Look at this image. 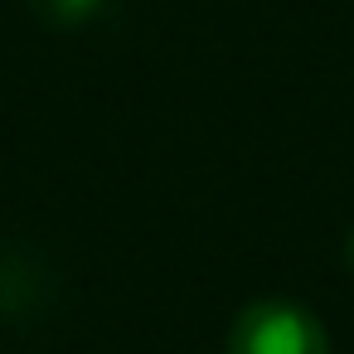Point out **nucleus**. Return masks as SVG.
<instances>
[{"label":"nucleus","mask_w":354,"mask_h":354,"mask_svg":"<svg viewBox=\"0 0 354 354\" xmlns=\"http://www.w3.org/2000/svg\"><path fill=\"white\" fill-rule=\"evenodd\" d=\"M35 6H39V15H49L54 25H78V20H88V15H97L102 0H35Z\"/></svg>","instance_id":"f03ea898"},{"label":"nucleus","mask_w":354,"mask_h":354,"mask_svg":"<svg viewBox=\"0 0 354 354\" xmlns=\"http://www.w3.org/2000/svg\"><path fill=\"white\" fill-rule=\"evenodd\" d=\"M228 354H330L320 320L291 301H252L228 330Z\"/></svg>","instance_id":"f257e3e1"},{"label":"nucleus","mask_w":354,"mask_h":354,"mask_svg":"<svg viewBox=\"0 0 354 354\" xmlns=\"http://www.w3.org/2000/svg\"><path fill=\"white\" fill-rule=\"evenodd\" d=\"M344 257H349V267H354V233H349V248H344Z\"/></svg>","instance_id":"7ed1b4c3"}]
</instances>
